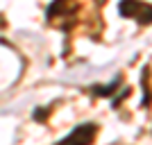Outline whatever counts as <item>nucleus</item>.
Returning <instances> with one entry per match:
<instances>
[{
	"mask_svg": "<svg viewBox=\"0 0 152 145\" xmlns=\"http://www.w3.org/2000/svg\"><path fill=\"white\" fill-rule=\"evenodd\" d=\"M118 14L123 18H132L141 25H150L152 23V5H148L143 0H121Z\"/></svg>",
	"mask_w": 152,
	"mask_h": 145,
	"instance_id": "obj_1",
	"label": "nucleus"
},
{
	"mask_svg": "<svg viewBox=\"0 0 152 145\" xmlns=\"http://www.w3.org/2000/svg\"><path fill=\"white\" fill-rule=\"evenodd\" d=\"M95 136H98V125L95 122H84V125H77L57 145H91L95 141Z\"/></svg>",
	"mask_w": 152,
	"mask_h": 145,
	"instance_id": "obj_2",
	"label": "nucleus"
},
{
	"mask_svg": "<svg viewBox=\"0 0 152 145\" xmlns=\"http://www.w3.org/2000/svg\"><path fill=\"white\" fill-rule=\"evenodd\" d=\"M118 84H121V75L114 77V82L107 84V86H93L91 91H93V95H111L116 88H118Z\"/></svg>",
	"mask_w": 152,
	"mask_h": 145,
	"instance_id": "obj_3",
	"label": "nucleus"
}]
</instances>
